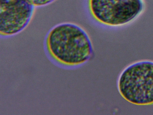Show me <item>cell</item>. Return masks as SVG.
<instances>
[{
	"label": "cell",
	"mask_w": 153,
	"mask_h": 115,
	"mask_svg": "<svg viewBox=\"0 0 153 115\" xmlns=\"http://www.w3.org/2000/svg\"><path fill=\"white\" fill-rule=\"evenodd\" d=\"M45 47L58 63L76 66L88 62L93 55L92 41L85 30L70 22L53 28L46 36Z\"/></svg>",
	"instance_id": "obj_1"
},
{
	"label": "cell",
	"mask_w": 153,
	"mask_h": 115,
	"mask_svg": "<svg viewBox=\"0 0 153 115\" xmlns=\"http://www.w3.org/2000/svg\"><path fill=\"white\" fill-rule=\"evenodd\" d=\"M117 88L121 96L132 104L153 105V61L141 60L126 66L118 77Z\"/></svg>",
	"instance_id": "obj_2"
},
{
	"label": "cell",
	"mask_w": 153,
	"mask_h": 115,
	"mask_svg": "<svg viewBox=\"0 0 153 115\" xmlns=\"http://www.w3.org/2000/svg\"><path fill=\"white\" fill-rule=\"evenodd\" d=\"M90 13L97 22L107 27L130 23L142 13L144 0H89Z\"/></svg>",
	"instance_id": "obj_3"
},
{
	"label": "cell",
	"mask_w": 153,
	"mask_h": 115,
	"mask_svg": "<svg viewBox=\"0 0 153 115\" xmlns=\"http://www.w3.org/2000/svg\"><path fill=\"white\" fill-rule=\"evenodd\" d=\"M34 6L28 0H0V35H16L28 25Z\"/></svg>",
	"instance_id": "obj_4"
},
{
	"label": "cell",
	"mask_w": 153,
	"mask_h": 115,
	"mask_svg": "<svg viewBox=\"0 0 153 115\" xmlns=\"http://www.w3.org/2000/svg\"><path fill=\"white\" fill-rule=\"evenodd\" d=\"M34 6L40 7L51 3L55 0H28Z\"/></svg>",
	"instance_id": "obj_5"
}]
</instances>
